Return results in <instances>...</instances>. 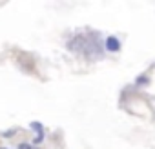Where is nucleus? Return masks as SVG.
Instances as JSON below:
<instances>
[{"instance_id": "1", "label": "nucleus", "mask_w": 155, "mask_h": 149, "mask_svg": "<svg viewBox=\"0 0 155 149\" xmlns=\"http://www.w3.org/2000/svg\"><path fill=\"white\" fill-rule=\"evenodd\" d=\"M106 49L111 51V53H117V51L120 49V42H119L115 36H108V38H106Z\"/></svg>"}, {"instance_id": "3", "label": "nucleus", "mask_w": 155, "mask_h": 149, "mask_svg": "<svg viewBox=\"0 0 155 149\" xmlns=\"http://www.w3.org/2000/svg\"><path fill=\"white\" fill-rule=\"evenodd\" d=\"M18 149H31V147H29L28 144H20V147H18Z\"/></svg>"}, {"instance_id": "2", "label": "nucleus", "mask_w": 155, "mask_h": 149, "mask_svg": "<svg viewBox=\"0 0 155 149\" xmlns=\"http://www.w3.org/2000/svg\"><path fill=\"white\" fill-rule=\"evenodd\" d=\"M139 82H140V84H146L148 80H146V77H140V80H137V84H139Z\"/></svg>"}, {"instance_id": "4", "label": "nucleus", "mask_w": 155, "mask_h": 149, "mask_svg": "<svg viewBox=\"0 0 155 149\" xmlns=\"http://www.w3.org/2000/svg\"><path fill=\"white\" fill-rule=\"evenodd\" d=\"M0 149H6V147H0Z\"/></svg>"}]
</instances>
